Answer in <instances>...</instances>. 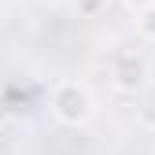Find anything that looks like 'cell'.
Returning <instances> with one entry per match:
<instances>
[{"instance_id": "6da1fadb", "label": "cell", "mask_w": 155, "mask_h": 155, "mask_svg": "<svg viewBox=\"0 0 155 155\" xmlns=\"http://www.w3.org/2000/svg\"><path fill=\"white\" fill-rule=\"evenodd\" d=\"M48 107H52V118L59 126H74V129L85 126L96 114V100H92L89 85H81V81H55Z\"/></svg>"}, {"instance_id": "7a4b0ae2", "label": "cell", "mask_w": 155, "mask_h": 155, "mask_svg": "<svg viewBox=\"0 0 155 155\" xmlns=\"http://www.w3.org/2000/svg\"><path fill=\"white\" fill-rule=\"evenodd\" d=\"M111 81H114V89H122V92H140L148 85V63H144V55L133 52V48H118L114 59H111Z\"/></svg>"}, {"instance_id": "3957f363", "label": "cell", "mask_w": 155, "mask_h": 155, "mask_svg": "<svg viewBox=\"0 0 155 155\" xmlns=\"http://www.w3.org/2000/svg\"><path fill=\"white\" fill-rule=\"evenodd\" d=\"M137 33L144 37V41H155V4L137 11Z\"/></svg>"}, {"instance_id": "277c9868", "label": "cell", "mask_w": 155, "mask_h": 155, "mask_svg": "<svg viewBox=\"0 0 155 155\" xmlns=\"http://www.w3.org/2000/svg\"><path fill=\"white\" fill-rule=\"evenodd\" d=\"M74 8H78L81 18H96V15L107 8V0H74Z\"/></svg>"}, {"instance_id": "5b68a950", "label": "cell", "mask_w": 155, "mask_h": 155, "mask_svg": "<svg viewBox=\"0 0 155 155\" xmlns=\"http://www.w3.org/2000/svg\"><path fill=\"white\" fill-rule=\"evenodd\" d=\"M8 114H11V107H8V100H4V96H0V126L8 122Z\"/></svg>"}, {"instance_id": "8992f818", "label": "cell", "mask_w": 155, "mask_h": 155, "mask_svg": "<svg viewBox=\"0 0 155 155\" xmlns=\"http://www.w3.org/2000/svg\"><path fill=\"white\" fill-rule=\"evenodd\" d=\"M126 4H129L133 11H140V8H148V4H155V0H126Z\"/></svg>"}]
</instances>
